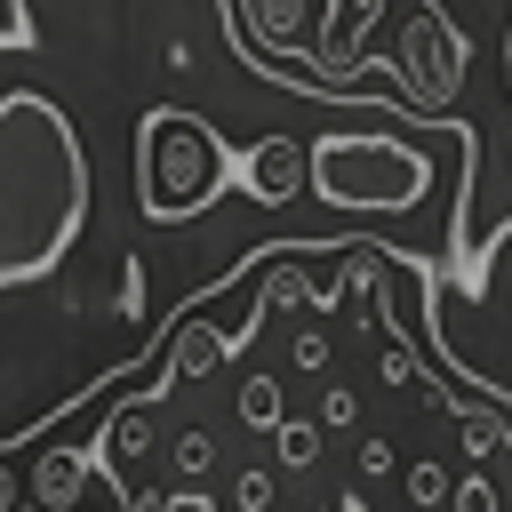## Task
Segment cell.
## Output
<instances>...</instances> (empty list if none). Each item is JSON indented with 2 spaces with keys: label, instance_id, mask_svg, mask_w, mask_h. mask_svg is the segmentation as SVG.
<instances>
[{
  "label": "cell",
  "instance_id": "52a82bcc",
  "mask_svg": "<svg viewBox=\"0 0 512 512\" xmlns=\"http://www.w3.org/2000/svg\"><path fill=\"white\" fill-rule=\"evenodd\" d=\"M240 416H248L256 432H272V424H280V384H272V376H248V384H240Z\"/></svg>",
  "mask_w": 512,
  "mask_h": 512
},
{
  "label": "cell",
  "instance_id": "7c38bea8",
  "mask_svg": "<svg viewBox=\"0 0 512 512\" xmlns=\"http://www.w3.org/2000/svg\"><path fill=\"white\" fill-rule=\"evenodd\" d=\"M272 504V472H240V512H264Z\"/></svg>",
  "mask_w": 512,
  "mask_h": 512
},
{
  "label": "cell",
  "instance_id": "3957f363",
  "mask_svg": "<svg viewBox=\"0 0 512 512\" xmlns=\"http://www.w3.org/2000/svg\"><path fill=\"white\" fill-rule=\"evenodd\" d=\"M304 192H320L344 216H408L432 200V152L384 128H336L304 144Z\"/></svg>",
  "mask_w": 512,
  "mask_h": 512
},
{
  "label": "cell",
  "instance_id": "5b68a950",
  "mask_svg": "<svg viewBox=\"0 0 512 512\" xmlns=\"http://www.w3.org/2000/svg\"><path fill=\"white\" fill-rule=\"evenodd\" d=\"M80 488H88V448H48L32 464V504L40 512H80Z\"/></svg>",
  "mask_w": 512,
  "mask_h": 512
},
{
  "label": "cell",
  "instance_id": "30bf717a",
  "mask_svg": "<svg viewBox=\"0 0 512 512\" xmlns=\"http://www.w3.org/2000/svg\"><path fill=\"white\" fill-rule=\"evenodd\" d=\"M32 0H0V48H32Z\"/></svg>",
  "mask_w": 512,
  "mask_h": 512
},
{
  "label": "cell",
  "instance_id": "5bb4252c",
  "mask_svg": "<svg viewBox=\"0 0 512 512\" xmlns=\"http://www.w3.org/2000/svg\"><path fill=\"white\" fill-rule=\"evenodd\" d=\"M384 384H416V360H408V352H400V344H392V352H384Z\"/></svg>",
  "mask_w": 512,
  "mask_h": 512
},
{
  "label": "cell",
  "instance_id": "7a4b0ae2",
  "mask_svg": "<svg viewBox=\"0 0 512 512\" xmlns=\"http://www.w3.org/2000/svg\"><path fill=\"white\" fill-rule=\"evenodd\" d=\"M232 184V144L184 112V104H152L136 120V216L144 224H192L224 200Z\"/></svg>",
  "mask_w": 512,
  "mask_h": 512
},
{
  "label": "cell",
  "instance_id": "9c48e42d",
  "mask_svg": "<svg viewBox=\"0 0 512 512\" xmlns=\"http://www.w3.org/2000/svg\"><path fill=\"white\" fill-rule=\"evenodd\" d=\"M208 464H216V440H208V432H176V472H184V480H200Z\"/></svg>",
  "mask_w": 512,
  "mask_h": 512
},
{
  "label": "cell",
  "instance_id": "6da1fadb",
  "mask_svg": "<svg viewBox=\"0 0 512 512\" xmlns=\"http://www.w3.org/2000/svg\"><path fill=\"white\" fill-rule=\"evenodd\" d=\"M88 224V144L40 88H0V288L48 280Z\"/></svg>",
  "mask_w": 512,
  "mask_h": 512
},
{
  "label": "cell",
  "instance_id": "2e32d148",
  "mask_svg": "<svg viewBox=\"0 0 512 512\" xmlns=\"http://www.w3.org/2000/svg\"><path fill=\"white\" fill-rule=\"evenodd\" d=\"M360 8H376V16H384V0H360ZM336 16H344V0H320V32H328Z\"/></svg>",
  "mask_w": 512,
  "mask_h": 512
},
{
  "label": "cell",
  "instance_id": "4fadbf2b",
  "mask_svg": "<svg viewBox=\"0 0 512 512\" xmlns=\"http://www.w3.org/2000/svg\"><path fill=\"white\" fill-rule=\"evenodd\" d=\"M456 512H496V496H488V480H464V488H456Z\"/></svg>",
  "mask_w": 512,
  "mask_h": 512
},
{
  "label": "cell",
  "instance_id": "8fae6325",
  "mask_svg": "<svg viewBox=\"0 0 512 512\" xmlns=\"http://www.w3.org/2000/svg\"><path fill=\"white\" fill-rule=\"evenodd\" d=\"M408 496H416V504H440V496H448V472H440V464H408Z\"/></svg>",
  "mask_w": 512,
  "mask_h": 512
},
{
  "label": "cell",
  "instance_id": "8992f818",
  "mask_svg": "<svg viewBox=\"0 0 512 512\" xmlns=\"http://www.w3.org/2000/svg\"><path fill=\"white\" fill-rule=\"evenodd\" d=\"M504 432H512V424H504V408H488V400H480V408H464V440H472V456H480V464L504 448Z\"/></svg>",
  "mask_w": 512,
  "mask_h": 512
},
{
  "label": "cell",
  "instance_id": "9a60e30c",
  "mask_svg": "<svg viewBox=\"0 0 512 512\" xmlns=\"http://www.w3.org/2000/svg\"><path fill=\"white\" fill-rule=\"evenodd\" d=\"M0 512H16V464L0 456Z\"/></svg>",
  "mask_w": 512,
  "mask_h": 512
},
{
  "label": "cell",
  "instance_id": "ba28073f",
  "mask_svg": "<svg viewBox=\"0 0 512 512\" xmlns=\"http://www.w3.org/2000/svg\"><path fill=\"white\" fill-rule=\"evenodd\" d=\"M272 432H280V464H312V456H320V432H312L304 416H280Z\"/></svg>",
  "mask_w": 512,
  "mask_h": 512
},
{
  "label": "cell",
  "instance_id": "277c9868",
  "mask_svg": "<svg viewBox=\"0 0 512 512\" xmlns=\"http://www.w3.org/2000/svg\"><path fill=\"white\" fill-rule=\"evenodd\" d=\"M232 184L256 200V208H288L304 192V144L296 136H256L248 152H232Z\"/></svg>",
  "mask_w": 512,
  "mask_h": 512
}]
</instances>
